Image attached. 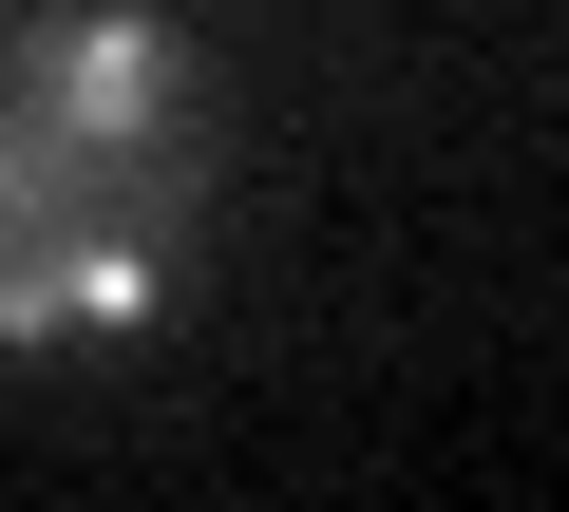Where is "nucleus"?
Segmentation results:
<instances>
[{
    "mask_svg": "<svg viewBox=\"0 0 569 512\" xmlns=\"http://www.w3.org/2000/svg\"><path fill=\"white\" fill-rule=\"evenodd\" d=\"M190 58L114 0L0 20V342H114L190 267Z\"/></svg>",
    "mask_w": 569,
    "mask_h": 512,
    "instance_id": "nucleus-1",
    "label": "nucleus"
}]
</instances>
